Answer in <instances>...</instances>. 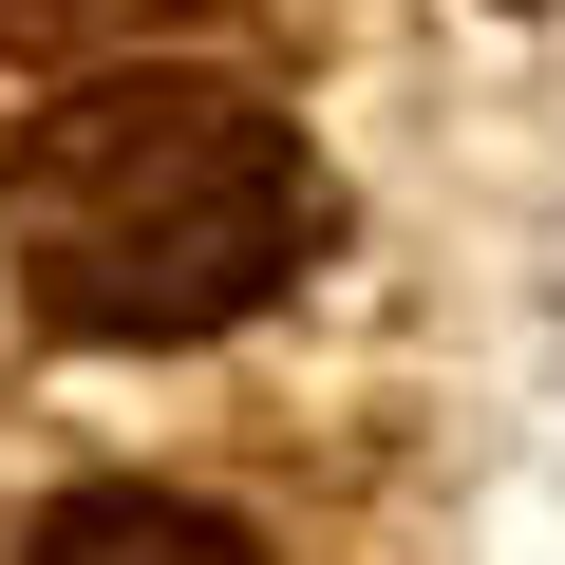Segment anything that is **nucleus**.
I'll use <instances>...</instances> for the list:
<instances>
[{"instance_id":"nucleus-2","label":"nucleus","mask_w":565,"mask_h":565,"mask_svg":"<svg viewBox=\"0 0 565 565\" xmlns=\"http://www.w3.org/2000/svg\"><path fill=\"white\" fill-rule=\"evenodd\" d=\"M20 565H264L226 509H189V490H76Z\"/></svg>"},{"instance_id":"nucleus-1","label":"nucleus","mask_w":565,"mask_h":565,"mask_svg":"<svg viewBox=\"0 0 565 565\" xmlns=\"http://www.w3.org/2000/svg\"><path fill=\"white\" fill-rule=\"evenodd\" d=\"M321 245V170L245 76H76L0 151V264L57 340H207Z\"/></svg>"},{"instance_id":"nucleus-3","label":"nucleus","mask_w":565,"mask_h":565,"mask_svg":"<svg viewBox=\"0 0 565 565\" xmlns=\"http://www.w3.org/2000/svg\"><path fill=\"white\" fill-rule=\"evenodd\" d=\"M132 20V0H0V39H20V57H57V39H114Z\"/></svg>"}]
</instances>
